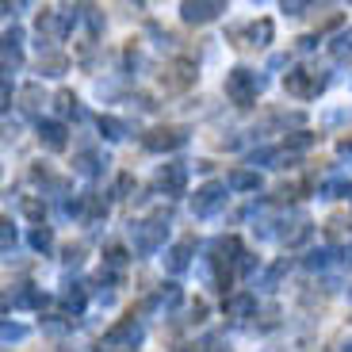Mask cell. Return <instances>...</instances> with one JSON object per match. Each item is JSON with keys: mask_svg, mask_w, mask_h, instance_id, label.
I'll return each instance as SVG.
<instances>
[{"mask_svg": "<svg viewBox=\"0 0 352 352\" xmlns=\"http://www.w3.org/2000/svg\"><path fill=\"white\" fill-rule=\"evenodd\" d=\"M142 146L150 153H168V150H176V146H184V131H180V126H157V131H150L142 138Z\"/></svg>", "mask_w": 352, "mask_h": 352, "instance_id": "5", "label": "cell"}, {"mask_svg": "<svg viewBox=\"0 0 352 352\" xmlns=\"http://www.w3.org/2000/svg\"><path fill=\"white\" fill-rule=\"evenodd\" d=\"M80 253H85V245H69L65 249V264H80Z\"/></svg>", "mask_w": 352, "mask_h": 352, "instance_id": "34", "label": "cell"}, {"mask_svg": "<svg viewBox=\"0 0 352 352\" xmlns=\"http://www.w3.org/2000/svg\"><path fill=\"white\" fill-rule=\"evenodd\" d=\"M12 245H16V230L12 222H4V253H12Z\"/></svg>", "mask_w": 352, "mask_h": 352, "instance_id": "33", "label": "cell"}, {"mask_svg": "<svg viewBox=\"0 0 352 352\" xmlns=\"http://www.w3.org/2000/svg\"><path fill=\"white\" fill-rule=\"evenodd\" d=\"M245 35H249V46H268V38H272V23H268V19H256V23L245 27Z\"/></svg>", "mask_w": 352, "mask_h": 352, "instance_id": "17", "label": "cell"}, {"mask_svg": "<svg viewBox=\"0 0 352 352\" xmlns=\"http://www.w3.org/2000/svg\"><path fill=\"white\" fill-rule=\"evenodd\" d=\"M54 107H58V115H73L77 111V96H73V92H58V96H54Z\"/></svg>", "mask_w": 352, "mask_h": 352, "instance_id": "26", "label": "cell"}, {"mask_svg": "<svg viewBox=\"0 0 352 352\" xmlns=\"http://www.w3.org/2000/svg\"><path fill=\"white\" fill-rule=\"evenodd\" d=\"M333 58H352V31H344L333 43Z\"/></svg>", "mask_w": 352, "mask_h": 352, "instance_id": "29", "label": "cell"}, {"mask_svg": "<svg viewBox=\"0 0 352 352\" xmlns=\"http://www.w3.org/2000/svg\"><path fill=\"white\" fill-rule=\"evenodd\" d=\"M184 180H188L184 165H165L157 173V188H165V192H184Z\"/></svg>", "mask_w": 352, "mask_h": 352, "instance_id": "12", "label": "cell"}, {"mask_svg": "<svg viewBox=\"0 0 352 352\" xmlns=\"http://www.w3.org/2000/svg\"><path fill=\"white\" fill-rule=\"evenodd\" d=\"M188 352H203V344H192V349H188Z\"/></svg>", "mask_w": 352, "mask_h": 352, "instance_id": "38", "label": "cell"}, {"mask_svg": "<svg viewBox=\"0 0 352 352\" xmlns=\"http://www.w3.org/2000/svg\"><path fill=\"white\" fill-rule=\"evenodd\" d=\"M280 238L287 241V245H302V241L310 238V219H307V214H295L291 222H283Z\"/></svg>", "mask_w": 352, "mask_h": 352, "instance_id": "10", "label": "cell"}, {"mask_svg": "<svg viewBox=\"0 0 352 352\" xmlns=\"http://www.w3.org/2000/svg\"><path fill=\"white\" fill-rule=\"evenodd\" d=\"M153 302H157V307H176V302H180V287H176V283H165Z\"/></svg>", "mask_w": 352, "mask_h": 352, "instance_id": "24", "label": "cell"}, {"mask_svg": "<svg viewBox=\"0 0 352 352\" xmlns=\"http://www.w3.org/2000/svg\"><path fill=\"white\" fill-rule=\"evenodd\" d=\"M192 249H195V241H188V238L176 241V245L165 253V268H168V272H184L188 264H192Z\"/></svg>", "mask_w": 352, "mask_h": 352, "instance_id": "9", "label": "cell"}, {"mask_svg": "<svg viewBox=\"0 0 352 352\" xmlns=\"http://www.w3.org/2000/svg\"><path fill=\"white\" fill-rule=\"evenodd\" d=\"M222 203H226V184H207V188H199V192H195L192 211L195 214H214Z\"/></svg>", "mask_w": 352, "mask_h": 352, "instance_id": "7", "label": "cell"}, {"mask_svg": "<svg viewBox=\"0 0 352 352\" xmlns=\"http://www.w3.org/2000/svg\"><path fill=\"white\" fill-rule=\"evenodd\" d=\"M100 165H104V157H100L96 150H85V153H77V157H73V168H77L80 176H96Z\"/></svg>", "mask_w": 352, "mask_h": 352, "instance_id": "16", "label": "cell"}, {"mask_svg": "<svg viewBox=\"0 0 352 352\" xmlns=\"http://www.w3.org/2000/svg\"><path fill=\"white\" fill-rule=\"evenodd\" d=\"M264 80L256 77L253 69H230L226 73V96L234 100L238 107H249L256 100V92H261Z\"/></svg>", "mask_w": 352, "mask_h": 352, "instance_id": "1", "label": "cell"}, {"mask_svg": "<svg viewBox=\"0 0 352 352\" xmlns=\"http://www.w3.org/2000/svg\"><path fill=\"white\" fill-rule=\"evenodd\" d=\"M329 261H333V249H314L302 264H307V268H326Z\"/></svg>", "mask_w": 352, "mask_h": 352, "instance_id": "27", "label": "cell"}, {"mask_svg": "<svg viewBox=\"0 0 352 352\" xmlns=\"http://www.w3.org/2000/svg\"><path fill=\"white\" fill-rule=\"evenodd\" d=\"M54 245V234L46 226H35L31 230V249H38V253H46V249Z\"/></svg>", "mask_w": 352, "mask_h": 352, "instance_id": "21", "label": "cell"}, {"mask_svg": "<svg viewBox=\"0 0 352 352\" xmlns=\"http://www.w3.org/2000/svg\"><path fill=\"white\" fill-rule=\"evenodd\" d=\"M283 88L299 100H314L318 92L326 88V77H318V73H310V69H291L287 80H283Z\"/></svg>", "mask_w": 352, "mask_h": 352, "instance_id": "3", "label": "cell"}, {"mask_svg": "<svg viewBox=\"0 0 352 352\" xmlns=\"http://www.w3.org/2000/svg\"><path fill=\"white\" fill-rule=\"evenodd\" d=\"M65 307H73V310H80V307H85V291H80L77 283H73V287L65 291Z\"/></svg>", "mask_w": 352, "mask_h": 352, "instance_id": "30", "label": "cell"}, {"mask_svg": "<svg viewBox=\"0 0 352 352\" xmlns=\"http://www.w3.org/2000/svg\"><path fill=\"white\" fill-rule=\"evenodd\" d=\"M85 214H88V219H104V214H107V199H100V195H85Z\"/></svg>", "mask_w": 352, "mask_h": 352, "instance_id": "22", "label": "cell"}, {"mask_svg": "<svg viewBox=\"0 0 352 352\" xmlns=\"http://www.w3.org/2000/svg\"><path fill=\"white\" fill-rule=\"evenodd\" d=\"M104 261H107V268H123L131 256H126L123 245H107V249H104Z\"/></svg>", "mask_w": 352, "mask_h": 352, "instance_id": "23", "label": "cell"}, {"mask_svg": "<svg viewBox=\"0 0 352 352\" xmlns=\"http://www.w3.org/2000/svg\"><path fill=\"white\" fill-rule=\"evenodd\" d=\"M38 69H43V77H62V73H65V58H62V54H46L43 62H38Z\"/></svg>", "mask_w": 352, "mask_h": 352, "instance_id": "19", "label": "cell"}, {"mask_svg": "<svg viewBox=\"0 0 352 352\" xmlns=\"http://www.w3.org/2000/svg\"><path fill=\"white\" fill-rule=\"evenodd\" d=\"M341 153H352V138H341V146H337Z\"/></svg>", "mask_w": 352, "mask_h": 352, "instance_id": "37", "label": "cell"}, {"mask_svg": "<svg viewBox=\"0 0 352 352\" xmlns=\"http://www.w3.org/2000/svg\"><path fill=\"white\" fill-rule=\"evenodd\" d=\"M256 310V299L249 291H238V295H230L226 299V318H249Z\"/></svg>", "mask_w": 352, "mask_h": 352, "instance_id": "13", "label": "cell"}, {"mask_svg": "<svg viewBox=\"0 0 352 352\" xmlns=\"http://www.w3.org/2000/svg\"><path fill=\"white\" fill-rule=\"evenodd\" d=\"M283 12H287V16H302V12H307V4H299V0H291V4H283Z\"/></svg>", "mask_w": 352, "mask_h": 352, "instance_id": "36", "label": "cell"}, {"mask_svg": "<svg viewBox=\"0 0 352 352\" xmlns=\"http://www.w3.org/2000/svg\"><path fill=\"white\" fill-rule=\"evenodd\" d=\"M19 100H23V107H27V111H35V107L43 104V88H38V85H27L23 92H19Z\"/></svg>", "mask_w": 352, "mask_h": 352, "instance_id": "25", "label": "cell"}, {"mask_svg": "<svg viewBox=\"0 0 352 352\" xmlns=\"http://www.w3.org/2000/svg\"><path fill=\"white\" fill-rule=\"evenodd\" d=\"M38 142H43L46 150H65V126L54 123V119H43L38 123Z\"/></svg>", "mask_w": 352, "mask_h": 352, "instance_id": "11", "label": "cell"}, {"mask_svg": "<svg viewBox=\"0 0 352 352\" xmlns=\"http://www.w3.org/2000/svg\"><path fill=\"white\" fill-rule=\"evenodd\" d=\"M23 337H27V329L23 326H12V322H4V341H23Z\"/></svg>", "mask_w": 352, "mask_h": 352, "instance_id": "31", "label": "cell"}, {"mask_svg": "<svg viewBox=\"0 0 352 352\" xmlns=\"http://www.w3.org/2000/svg\"><path fill=\"white\" fill-rule=\"evenodd\" d=\"M211 261L214 264H230V261H234V256H241V245H238V238H219V241H214V245H211Z\"/></svg>", "mask_w": 352, "mask_h": 352, "instance_id": "14", "label": "cell"}, {"mask_svg": "<svg viewBox=\"0 0 352 352\" xmlns=\"http://www.w3.org/2000/svg\"><path fill=\"white\" fill-rule=\"evenodd\" d=\"M195 80V65L192 62H173L165 69V77H161V85L165 88H188Z\"/></svg>", "mask_w": 352, "mask_h": 352, "instance_id": "8", "label": "cell"}, {"mask_svg": "<svg viewBox=\"0 0 352 352\" xmlns=\"http://www.w3.org/2000/svg\"><path fill=\"white\" fill-rule=\"evenodd\" d=\"M131 238H134V249H138L142 256H150L153 249L161 245V238H165V214H157V219H150V222H134Z\"/></svg>", "mask_w": 352, "mask_h": 352, "instance_id": "2", "label": "cell"}, {"mask_svg": "<svg viewBox=\"0 0 352 352\" xmlns=\"http://www.w3.org/2000/svg\"><path fill=\"white\" fill-rule=\"evenodd\" d=\"M234 192H256L261 188V173H249V168H238V173H230V180H226Z\"/></svg>", "mask_w": 352, "mask_h": 352, "instance_id": "15", "label": "cell"}, {"mask_svg": "<svg viewBox=\"0 0 352 352\" xmlns=\"http://www.w3.org/2000/svg\"><path fill=\"white\" fill-rule=\"evenodd\" d=\"M344 195H349V199H352V184H344Z\"/></svg>", "mask_w": 352, "mask_h": 352, "instance_id": "39", "label": "cell"}, {"mask_svg": "<svg viewBox=\"0 0 352 352\" xmlns=\"http://www.w3.org/2000/svg\"><path fill=\"white\" fill-rule=\"evenodd\" d=\"M287 146H291V150H307V146H314V134H310V131H295V134H287Z\"/></svg>", "mask_w": 352, "mask_h": 352, "instance_id": "28", "label": "cell"}, {"mask_svg": "<svg viewBox=\"0 0 352 352\" xmlns=\"http://www.w3.org/2000/svg\"><path fill=\"white\" fill-rule=\"evenodd\" d=\"M23 214H27V219H43V203H38V199H23Z\"/></svg>", "mask_w": 352, "mask_h": 352, "instance_id": "32", "label": "cell"}, {"mask_svg": "<svg viewBox=\"0 0 352 352\" xmlns=\"http://www.w3.org/2000/svg\"><path fill=\"white\" fill-rule=\"evenodd\" d=\"M138 341H142V326L134 322V318H126V322H119V326H115L111 333L104 337L100 352H104V349H134Z\"/></svg>", "mask_w": 352, "mask_h": 352, "instance_id": "6", "label": "cell"}, {"mask_svg": "<svg viewBox=\"0 0 352 352\" xmlns=\"http://www.w3.org/2000/svg\"><path fill=\"white\" fill-rule=\"evenodd\" d=\"M12 302H16V307H43V295H38V291L35 287H19L16 291V299H12Z\"/></svg>", "mask_w": 352, "mask_h": 352, "instance_id": "20", "label": "cell"}, {"mask_svg": "<svg viewBox=\"0 0 352 352\" xmlns=\"http://www.w3.org/2000/svg\"><path fill=\"white\" fill-rule=\"evenodd\" d=\"M100 134H104V138H111V142H119V138H126V123H123V119L104 115V119H100Z\"/></svg>", "mask_w": 352, "mask_h": 352, "instance_id": "18", "label": "cell"}, {"mask_svg": "<svg viewBox=\"0 0 352 352\" xmlns=\"http://www.w3.org/2000/svg\"><path fill=\"white\" fill-rule=\"evenodd\" d=\"M131 184H134L131 176H119V180H115V195H126V192H131Z\"/></svg>", "mask_w": 352, "mask_h": 352, "instance_id": "35", "label": "cell"}, {"mask_svg": "<svg viewBox=\"0 0 352 352\" xmlns=\"http://www.w3.org/2000/svg\"><path fill=\"white\" fill-rule=\"evenodd\" d=\"M222 12H226L222 0H188V4H180L184 23H211V19H219Z\"/></svg>", "mask_w": 352, "mask_h": 352, "instance_id": "4", "label": "cell"}]
</instances>
